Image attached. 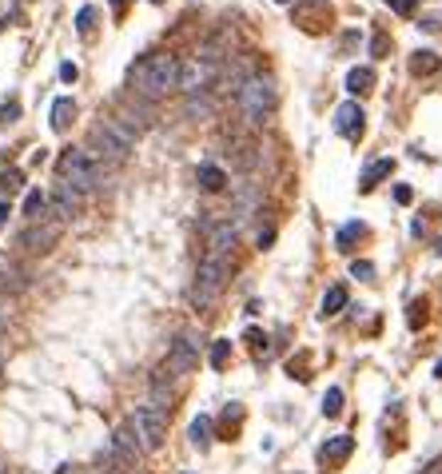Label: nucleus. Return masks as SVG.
Returning <instances> with one entry per match:
<instances>
[{
  "instance_id": "33",
  "label": "nucleus",
  "mask_w": 442,
  "mask_h": 474,
  "mask_svg": "<svg viewBox=\"0 0 442 474\" xmlns=\"http://www.w3.org/2000/svg\"><path fill=\"white\" fill-rule=\"evenodd\" d=\"M351 275H355V279H374V263L355 259V263H351Z\"/></svg>"
},
{
  "instance_id": "24",
  "label": "nucleus",
  "mask_w": 442,
  "mask_h": 474,
  "mask_svg": "<svg viewBox=\"0 0 442 474\" xmlns=\"http://www.w3.org/2000/svg\"><path fill=\"white\" fill-rule=\"evenodd\" d=\"M343 307H347V287H331V291L323 295V303H319V315L323 319H331V315H339Z\"/></svg>"
},
{
  "instance_id": "4",
  "label": "nucleus",
  "mask_w": 442,
  "mask_h": 474,
  "mask_svg": "<svg viewBox=\"0 0 442 474\" xmlns=\"http://www.w3.org/2000/svg\"><path fill=\"white\" fill-rule=\"evenodd\" d=\"M227 275H232V263H223V259H200V271H195V283H191V295H188L191 307H195V311L215 307V299H220Z\"/></svg>"
},
{
  "instance_id": "37",
  "label": "nucleus",
  "mask_w": 442,
  "mask_h": 474,
  "mask_svg": "<svg viewBox=\"0 0 442 474\" xmlns=\"http://www.w3.org/2000/svg\"><path fill=\"white\" fill-rule=\"evenodd\" d=\"M371 52H374V56H382V52H387V36H374V41H371Z\"/></svg>"
},
{
  "instance_id": "8",
  "label": "nucleus",
  "mask_w": 442,
  "mask_h": 474,
  "mask_svg": "<svg viewBox=\"0 0 442 474\" xmlns=\"http://www.w3.org/2000/svg\"><path fill=\"white\" fill-rule=\"evenodd\" d=\"M116 120H120L124 128H131V131H144V128L156 124V104L144 100V96H136V92H124L120 108H116Z\"/></svg>"
},
{
  "instance_id": "46",
  "label": "nucleus",
  "mask_w": 442,
  "mask_h": 474,
  "mask_svg": "<svg viewBox=\"0 0 442 474\" xmlns=\"http://www.w3.org/2000/svg\"><path fill=\"white\" fill-rule=\"evenodd\" d=\"M0 363H4V359H0Z\"/></svg>"
},
{
  "instance_id": "7",
  "label": "nucleus",
  "mask_w": 442,
  "mask_h": 474,
  "mask_svg": "<svg viewBox=\"0 0 442 474\" xmlns=\"http://www.w3.org/2000/svg\"><path fill=\"white\" fill-rule=\"evenodd\" d=\"M220 68L223 64H211V60H203V56L180 64V92L183 96H191V92H211L215 80H220Z\"/></svg>"
},
{
  "instance_id": "41",
  "label": "nucleus",
  "mask_w": 442,
  "mask_h": 474,
  "mask_svg": "<svg viewBox=\"0 0 442 474\" xmlns=\"http://www.w3.org/2000/svg\"><path fill=\"white\" fill-rule=\"evenodd\" d=\"M108 4H112V9H116V12H120L124 4H128V0H108Z\"/></svg>"
},
{
  "instance_id": "36",
  "label": "nucleus",
  "mask_w": 442,
  "mask_h": 474,
  "mask_svg": "<svg viewBox=\"0 0 442 474\" xmlns=\"http://www.w3.org/2000/svg\"><path fill=\"white\" fill-rule=\"evenodd\" d=\"M387 4H391L394 12H402V16H406V12H411V4H414V0H387Z\"/></svg>"
},
{
  "instance_id": "38",
  "label": "nucleus",
  "mask_w": 442,
  "mask_h": 474,
  "mask_svg": "<svg viewBox=\"0 0 442 474\" xmlns=\"http://www.w3.org/2000/svg\"><path fill=\"white\" fill-rule=\"evenodd\" d=\"M9 215H12V208H9V200H0V227L9 223Z\"/></svg>"
},
{
  "instance_id": "27",
  "label": "nucleus",
  "mask_w": 442,
  "mask_h": 474,
  "mask_svg": "<svg viewBox=\"0 0 442 474\" xmlns=\"http://www.w3.org/2000/svg\"><path fill=\"white\" fill-rule=\"evenodd\" d=\"M151 403L156 406H163V411H171V387L163 383V371L151 379Z\"/></svg>"
},
{
  "instance_id": "18",
  "label": "nucleus",
  "mask_w": 442,
  "mask_h": 474,
  "mask_svg": "<svg viewBox=\"0 0 442 474\" xmlns=\"http://www.w3.org/2000/svg\"><path fill=\"white\" fill-rule=\"evenodd\" d=\"M28 287V271H21L16 263H0V295H16Z\"/></svg>"
},
{
  "instance_id": "17",
  "label": "nucleus",
  "mask_w": 442,
  "mask_h": 474,
  "mask_svg": "<svg viewBox=\"0 0 442 474\" xmlns=\"http://www.w3.org/2000/svg\"><path fill=\"white\" fill-rule=\"evenodd\" d=\"M351 451H355L351 434H335V438H327V443L319 446V458H323V463H343Z\"/></svg>"
},
{
  "instance_id": "34",
  "label": "nucleus",
  "mask_w": 442,
  "mask_h": 474,
  "mask_svg": "<svg viewBox=\"0 0 442 474\" xmlns=\"http://www.w3.org/2000/svg\"><path fill=\"white\" fill-rule=\"evenodd\" d=\"M76 76H80V68H76L72 60H64V64H60V80H64V84H76Z\"/></svg>"
},
{
  "instance_id": "43",
  "label": "nucleus",
  "mask_w": 442,
  "mask_h": 474,
  "mask_svg": "<svg viewBox=\"0 0 442 474\" xmlns=\"http://www.w3.org/2000/svg\"><path fill=\"white\" fill-rule=\"evenodd\" d=\"M434 252H438V255H442V239H438V243H434Z\"/></svg>"
},
{
  "instance_id": "13",
  "label": "nucleus",
  "mask_w": 442,
  "mask_h": 474,
  "mask_svg": "<svg viewBox=\"0 0 442 474\" xmlns=\"http://www.w3.org/2000/svg\"><path fill=\"white\" fill-rule=\"evenodd\" d=\"M131 431H136V426L131 423H124V426H116V434H112V463H120L124 470H128V466H136V454H140V446H136V438H131Z\"/></svg>"
},
{
  "instance_id": "22",
  "label": "nucleus",
  "mask_w": 442,
  "mask_h": 474,
  "mask_svg": "<svg viewBox=\"0 0 442 474\" xmlns=\"http://www.w3.org/2000/svg\"><path fill=\"white\" fill-rule=\"evenodd\" d=\"M438 68H442L438 52H431V48L411 52V72H414V76H431V72H438Z\"/></svg>"
},
{
  "instance_id": "45",
  "label": "nucleus",
  "mask_w": 442,
  "mask_h": 474,
  "mask_svg": "<svg viewBox=\"0 0 442 474\" xmlns=\"http://www.w3.org/2000/svg\"><path fill=\"white\" fill-rule=\"evenodd\" d=\"M151 4H163V0H151Z\"/></svg>"
},
{
  "instance_id": "1",
  "label": "nucleus",
  "mask_w": 442,
  "mask_h": 474,
  "mask_svg": "<svg viewBox=\"0 0 442 474\" xmlns=\"http://www.w3.org/2000/svg\"><path fill=\"white\" fill-rule=\"evenodd\" d=\"M171 88H180V60L171 52H148L140 64H131L128 92H136L144 100H160Z\"/></svg>"
},
{
  "instance_id": "32",
  "label": "nucleus",
  "mask_w": 442,
  "mask_h": 474,
  "mask_svg": "<svg viewBox=\"0 0 442 474\" xmlns=\"http://www.w3.org/2000/svg\"><path fill=\"white\" fill-rule=\"evenodd\" d=\"M16 120H21V104H16V100L0 104V124H4V128H9V124H16Z\"/></svg>"
},
{
  "instance_id": "29",
  "label": "nucleus",
  "mask_w": 442,
  "mask_h": 474,
  "mask_svg": "<svg viewBox=\"0 0 442 474\" xmlns=\"http://www.w3.org/2000/svg\"><path fill=\"white\" fill-rule=\"evenodd\" d=\"M339 411H343V391H339V387H331V391L323 394V414H331V419H335Z\"/></svg>"
},
{
  "instance_id": "9",
  "label": "nucleus",
  "mask_w": 442,
  "mask_h": 474,
  "mask_svg": "<svg viewBox=\"0 0 442 474\" xmlns=\"http://www.w3.org/2000/svg\"><path fill=\"white\" fill-rule=\"evenodd\" d=\"M60 227H64V223H56V220H36V223H28V227L16 235V243H21V252L44 255V252H52V247H56Z\"/></svg>"
},
{
  "instance_id": "42",
  "label": "nucleus",
  "mask_w": 442,
  "mask_h": 474,
  "mask_svg": "<svg viewBox=\"0 0 442 474\" xmlns=\"http://www.w3.org/2000/svg\"><path fill=\"white\" fill-rule=\"evenodd\" d=\"M434 375H438V379H442V359H438V367H434Z\"/></svg>"
},
{
  "instance_id": "20",
  "label": "nucleus",
  "mask_w": 442,
  "mask_h": 474,
  "mask_svg": "<svg viewBox=\"0 0 442 474\" xmlns=\"http://www.w3.org/2000/svg\"><path fill=\"white\" fill-rule=\"evenodd\" d=\"M195 180H200L203 192H223V188H227V172H223V168H215V163H200Z\"/></svg>"
},
{
  "instance_id": "3",
  "label": "nucleus",
  "mask_w": 442,
  "mask_h": 474,
  "mask_svg": "<svg viewBox=\"0 0 442 474\" xmlns=\"http://www.w3.org/2000/svg\"><path fill=\"white\" fill-rule=\"evenodd\" d=\"M235 104H239L243 120L252 124V128H259L263 116L275 108V80H271V76H259V72H255L252 80H247L239 92H235Z\"/></svg>"
},
{
  "instance_id": "11",
  "label": "nucleus",
  "mask_w": 442,
  "mask_h": 474,
  "mask_svg": "<svg viewBox=\"0 0 442 474\" xmlns=\"http://www.w3.org/2000/svg\"><path fill=\"white\" fill-rule=\"evenodd\" d=\"M80 203H84V192L80 188H72V183H56L52 188V195H48V220H56V223H68L72 215L80 212Z\"/></svg>"
},
{
  "instance_id": "39",
  "label": "nucleus",
  "mask_w": 442,
  "mask_h": 474,
  "mask_svg": "<svg viewBox=\"0 0 442 474\" xmlns=\"http://www.w3.org/2000/svg\"><path fill=\"white\" fill-rule=\"evenodd\" d=\"M422 474H442V458H434V463L426 466V470H422Z\"/></svg>"
},
{
  "instance_id": "19",
  "label": "nucleus",
  "mask_w": 442,
  "mask_h": 474,
  "mask_svg": "<svg viewBox=\"0 0 442 474\" xmlns=\"http://www.w3.org/2000/svg\"><path fill=\"white\" fill-rule=\"evenodd\" d=\"M394 172V160H374V163H367L362 168V176H359V192H371L379 180H387V176Z\"/></svg>"
},
{
  "instance_id": "44",
  "label": "nucleus",
  "mask_w": 442,
  "mask_h": 474,
  "mask_svg": "<svg viewBox=\"0 0 442 474\" xmlns=\"http://www.w3.org/2000/svg\"><path fill=\"white\" fill-rule=\"evenodd\" d=\"M275 4H287V0H275Z\"/></svg>"
},
{
  "instance_id": "21",
  "label": "nucleus",
  "mask_w": 442,
  "mask_h": 474,
  "mask_svg": "<svg viewBox=\"0 0 442 474\" xmlns=\"http://www.w3.org/2000/svg\"><path fill=\"white\" fill-rule=\"evenodd\" d=\"M371 88H374V68H367V64H362V68L347 72V92H351V96H367Z\"/></svg>"
},
{
  "instance_id": "23",
  "label": "nucleus",
  "mask_w": 442,
  "mask_h": 474,
  "mask_svg": "<svg viewBox=\"0 0 442 474\" xmlns=\"http://www.w3.org/2000/svg\"><path fill=\"white\" fill-rule=\"evenodd\" d=\"M362 235H367V227H362L359 220L343 223V227H339V235H335V247H339V252H351V243H359Z\"/></svg>"
},
{
  "instance_id": "25",
  "label": "nucleus",
  "mask_w": 442,
  "mask_h": 474,
  "mask_svg": "<svg viewBox=\"0 0 442 474\" xmlns=\"http://www.w3.org/2000/svg\"><path fill=\"white\" fill-rule=\"evenodd\" d=\"M24 215H28L32 223L48 220V195H44V192H28V195H24Z\"/></svg>"
},
{
  "instance_id": "12",
  "label": "nucleus",
  "mask_w": 442,
  "mask_h": 474,
  "mask_svg": "<svg viewBox=\"0 0 442 474\" xmlns=\"http://www.w3.org/2000/svg\"><path fill=\"white\" fill-rule=\"evenodd\" d=\"M232 252H235V223H215L207 232V252H203V259L232 263Z\"/></svg>"
},
{
  "instance_id": "40",
  "label": "nucleus",
  "mask_w": 442,
  "mask_h": 474,
  "mask_svg": "<svg viewBox=\"0 0 442 474\" xmlns=\"http://www.w3.org/2000/svg\"><path fill=\"white\" fill-rule=\"evenodd\" d=\"M4 331H9V315L0 311V335H4Z\"/></svg>"
},
{
  "instance_id": "31",
  "label": "nucleus",
  "mask_w": 442,
  "mask_h": 474,
  "mask_svg": "<svg viewBox=\"0 0 442 474\" xmlns=\"http://www.w3.org/2000/svg\"><path fill=\"white\" fill-rule=\"evenodd\" d=\"M21 183H24V172H21V168H9V172L0 176V188H4V192H16Z\"/></svg>"
},
{
  "instance_id": "35",
  "label": "nucleus",
  "mask_w": 442,
  "mask_h": 474,
  "mask_svg": "<svg viewBox=\"0 0 442 474\" xmlns=\"http://www.w3.org/2000/svg\"><path fill=\"white\" fill-rule=\"evenodd\" d=\"M411 200H414V192L406 183H399V188H394V203H411Z\"/></svg>"
},
{
  "instance_id": "2",
  "label": "nucleus",
  "mask_w": 442,
  "mask_h": 474,
  "mask_svg": "<svg viewBox=\"0 0 442 474\" xmlns=\"http://www.w3.org/2000/svg\"><path fill=\"white\" fill-rule=\"evenodd\" d=\"M131 148H136V131L124 128L116 116H112V120L92 124V131H88V151H92V156H96L100 163L120 168V163L131 156Z\"/></svg>"
},
{
  "instance_id": "10",
  "label": "nucleus",
  "mask_w": 442,
  "mask_h": 474,
  "mask_svg": "<svg viewBox=\"0 0 442 474\" xmlns=\"http://www.w3.org/2000/svg\"><path fill=\"white\" fill-rule=\"evenodd\" d=\"M200 367V343H195V335L183 331L168 351V363H163V375H191Z\"/></svg>"
},
{
  "instance_id": "26",
  "label": "nucleus",
  "mask_w": 442,
  "mask_h": 474,
  "mask_svg": "<svg viewBox=\"0 0 442 474\" xmlns=\"http://www.w3.org/2000/svg\"><path fill=\"white\" fill-rule=\"evenodd\" d=\"M191 443H195V446H200V451H207V446H211V419H207V414H200V419H191Z\"/></svg>"
},
{
  "instance_id": "5",
  "label": "nucleus",
  "mask_w": 442,
  "mask_h": 474,
  "mask_svg": "<svg viewBox=\"0 0 442 474\" xmlns=\"http://www.w3.org/2000/svg\"><path fill=\"white\" fill-rule=\"evenodd\" d=\"M56 172H60L64 183L80 188V192H96V188H104V168L100 163H92L88 151H80V148H64V156L56 160Z\"/></svg>"
},
{
  "instance_id": "30",
  "label": "nucleus",
  "mask_w": 442,
  "mask_h": 474,
  "mask_svg": "<svg viewBox=\"0 0 442 474\" xmlns=\"http://www.w3.org/2000/svg\"><path fill=\"white\" fill-rule=\"evenodd\" d=\"M92 24H96V9H92V4H84V9L76 12V32H84V36H88Z\"/></svg>"
},
{
  "instance_id": "16",
  "label": "nucleus",
  "mask_w": 442,
  "mask_h": 474,
  "mask_svg": "<svg viewBox=\"0 0 442 474\" xmlns=\"http://www.w3.org/2000/svg\"><path fill=\"white\" fill-rule=\"evenodd\" d=\"M183 116L188 120H211L215 116V100H211L207 92H191L188 100H183Z\"/></svg>"
},
{
  "instance_id": "28",
  "label": "nucleus",
  "mask_w": 442,
  "mask_h": 474,
  "mask_svg": "<svg viewBox=\"0 0 442 474\" xmlns=\"http://www.w3.org/2000/svg\"><path fill=\"white\" fill-rule=\"evenodd\" d=\"M227 355H232V339H215V343H211L207 363L215 367V371H223V367H227Z\"/></svg>"
},
{
  "instance_id": "6",
  "label": "nucleus",
  "mask_w": 442,
  "mask_h": 474,
  "mask_svg": "<svg viewBox=\"0 0 442 474\" xmlns=\"http://www.w3.org/2000/svg\"><path fill=\"white\" fill-rule=\"evenodd\" d=\"M131 426H136V438H144V451H160L163 438H168V411L156 403H144L131 419Z\"/></svg>"
},
{
  "instance_id": "14",
  "label": "nucleus",
  "mask_w": 442,
  "mask_h": 474,
  "mask_svg": "<svg viewBox=\"0 0 442 474\" xmlns=\"http://www.w3.org/2000/svg\"><path fill=\"white\" fill-rule=\"evenodd\" d=\"M362 120H367V116H362V108L355 100H347V104L335 108V131L347 136V140H359V136H362V128H367Z\"/></svg>"
},
{
  "instance_id": "15",
  "label": "nucleus",
  "mask_w": 442,
  "mask_h": 474,
  "mask_svg": "<svg viewBox=\"0 0 442 474\" xmlns=\"http://www.w3.org/2000/svg\"><path fill=\"white\" fill-rule=\"evenodd\" d=\"M72 120H76V100L72 96H60V100H52V112H48V124L52 131H68Z\"/></svg>"
}]
</instances>
